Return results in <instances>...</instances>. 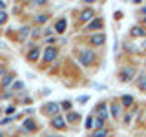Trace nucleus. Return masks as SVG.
I'll return each mask as SVG.
<instances>
[{"label":"nucleus","mask_w":146,"mask_h":137,"mask_svg":"<svg viewBox=\"0 0 146 137\" xmlns=\"http://www.w3.org/2000/svg\"><path fill=\"white\" fill-rule=\"evenodd\" d=\"M84 2H88V4H90V2H91V4H93V2H95V0H84Z\"/></svg>","instance_id":"obj_29"},{"label":"nucleus","mask_w":146,"mask_h":137,"mask_svg":"<svg viewBox=\"0 0 146 137\" xmlns=\"http://www.w3.org/2000/svg\"><path fill=\"white\" fill-rule=\"evenodd\" d=\"M49 137H57V135H49Z\"/></svg>","instance_id":"obj_33"},{"label":"nucleus","mask_w":146,"mask_h":137,"mask_svg":"<svg viewBox=\"0 0 146 137\" xmlns=\"http://www.w3.org/2000/svg\"><path fill=\"white\" fill-rule=\"evenodd\" d=\"M4 7H6V4H4L2 0H0V9H2V11H4Z\"/></svg>","instance_id":"obj_27"},{"label":"nucleus","mask_w":146,"mask_h":137,"mask_svg":"<svg viewBox=\"0 0 146 137\" xmlns=\"http://www.w3.org/2000/svg\"><path fill=\"white\" fill-rule=\"evenodd\" d=\"M91 18H93V11H91V9H84V11L80 13V20L82 22H88Z\"/></svg>","instance_id":"obj_7"},{"label":"nucleus","mask_w":146,"mask_h":137,"mask_svg":"<svg viewBox=\"0 0 146 137\" xmlns=\"http://www.w3.org/2000/svg\"><path fill=\"white\" fill-rule=\"evenodd\" d=\"M11 82H15V75H13V73H9V75L4 77L2 86H4V88H9V86H11Z\"/></svg>","instance_id":"obj_8"},{"label":"nucleus","mask_w":146,"mask_h":137,"mask_svg":"<svg viewBox=\"0 0 146 137\" xmlns=\"http://www.w3.org/2000/svg\"><path fill=\"white\" fill-rule=\"evenodd\" d=\"M131 35H133V37H144L146 29H144V27H133V29H131Z\"/></svg>","instance_id":"obj_13"},{"label":"nucleus","mask_w":146,"mask_h":137,"mask_svg":"<svg viewBox=\"0 0 146 137\" xmlns=\"http://www.w3.org/2000/svg\"><path fill=\"white\" fill-rule=\"evenodd\" d=\"M137 82H139V88H141V90H146V73H143V75L139 77V80H137Z\"/></svg>","instance_id":"obj_17"},{"label":"nucleus","mask_w":146,"mask_h":137,"mask_svg":"<svg viewBox=\"0 0 146 137\" xmlns=\"http://www.w3.org/2000/svg\"><path fill=\"white\" fill-rule=\"evenodd\" d=\"M51 126H53V128H58V130H62V128H66V121H64L62 117H53Z\"/></svg>","instance_id":"obj_5"},{"label":"nucleus","mask_w":146,"mask_h":137,"mask_svg":"<svg viewBox=\"0 0 146 137\" xmlns=\"http://www.w3.org/2000/svg\"><path fill=\"white\" fill-rule=\"evenodd\" d=\"M35 4H38V6H42V4H46V0H35Z\"/></svg>","instance_id":"obj_26"},{"label":"nucleus","mask_w":146,"mask_h":137,"mask_svg":"<svg viewBox=\"0 0 146 137\" xmlns=\"http://www.w3.org/2000/svg\"><path fill=\"white\" fill-rule=\"evenodd\" d=\"M106 135H108L106 128H102V130H97V132H93V134H91V137H106Z\"/></svg>","instance_id":"obj_19"},{"label":"nucleus","mask_w":146,"mask_h":137,"mask_svg":"<svg viewBox=\"0 0 146 137\" xmlns=\"http://www.w3.org/2000/svg\"><path fill=\"white\" fill-rule=\"evenodd\" d=\"M4 71H6V70H4V66H0V75H2Z\"/></svg>","instance_id":"obj_28"},{"label":"nucleus","mask_w":146,"mask_h":137,"mask_svg":"<svg viewBox=\"0 0 146 137\" xmlns=\"http://www.w3.org/2000/svg\"><path fill=\"white\" fill-rule=\"evenodd\" d=\"M13 84H15V86H13V91H18V90H22V88H24V84H22L20 80H18V82H13Z\"/></svg>","instance_id":"obj_21"},{"label":"nucleus","mask_w":146,"mask_h":137,"mask_svg":"<svg viewBox=\"0 0 146 137\" xmlns=\"http://www.w3.org/2000/svg\"><path fill=\"white\" fill-rule=\"evenodd\" d=\"M122 104H124V106H131V104H133V97H131V95H124V97H122Z\"/></svg>","instance_id":"obj_18"},{"label":"nucleus","mask_w":146,"mask_h":137,"mask_svg":"<svg viewBox=\"0 0 146 137\" xmlns=\"http://www.w3.org/2000/svg\"><path fill=\"white\" fill-rule=\"evenodd\" d=\"M29 33H31V29H29L27 26H24L20 31H18V40H20V42H24V40L27 39V35H29Z\"/></svg>","instance_id":"obj_6"},{"label":"nucleus","mask_w":146,"mask_h":137,"mask_svg":"<svg viewBox=\"0 0 146 137\" xmlns=\"http://www.w3.org/2000/svg\"><path fill=\"white\" fill-rule=\"evenodd\" d=\"M104 40H106V39H104V35H93V37H91V42H93L95 46H100Z\"/></svg>","instance_id":"obj_11"},{"label":"nucleus","mask_w":146,"mask_h":137,"mask_svg":"<svg viewBox=\"0 0 146 137\" xmlns=\"http://www.w3.org/2000/svg\"><path fill=\"white\" fill-rule=\"evenodd\" d=\"M93 126L97 128V130H102V128H104V122H102V119H93Z\"/></svg>","instance_id":"obj_20"},{"label":"nucleus","mask_w":146,"mask_h":137,"mask_svg":"<svg viewBox=\"0 0 146 137\" xmlns=\"http://www.w3.org/2000/svg\"><path fill=\"white\" fill-rule=\"evenodd\" d=\"M27 59H29V61H36V59H38V48H33L29 51V55H27Z\"/></svg>","instance_id":"obj_14"},{"label":"nucleus","mask_w":146,"mask_h":137,"mask_svg":"<svg viewBox=\"0 0 146 137\" xmlns=\"http://www.w3.org/2000/svg\"><path fill=\"white\" fill-rule=\"evenodd\" d=\"M143 13H144V15H146V7H143Z\"/></svg>","instance_id":"obj_30"},{"label":"nucleus","mask_w":146,"mask_h":137,"mask_svg":"<svg viewBox=\"0 0 146 137\" xmlns=\"http://www.w3.org/2000/svg\"><path fill=\"white\" fill-rule=\"evenodd\" d=\"M111 115L113 117H119V115H121V104H119V102H113L111 104Z\"/></svg>","instance_id":"obj_12"},{"label":"nucleus","mask_w":146,"mask_h":137,"mask_svg":"<svg viewBox=\"0 0 146 137\" xmlns=\"http://www.w3.org/2000/svg\"><path fill=\"white\" fill-rule=\"evenodd\" d=\"M79 61L84 64V66H90V64L93 62V53H91V51H82L79 55Z\"/></svg>","instance_id":"obj_1"},{"label":"nucleus","mask_w":146,"mask_h":137,"mask_svg":"<svg viewBox=\"0 0 146 137\" xmlns=\"http://www.w3.org/2000/svg\"><path fill=\"white\" fill-rule=\"evenodd\" d=\"M133 2H135V4H139V2H141V0H133Z\"/></svg>","instance_id":"obj_31"},{"label":"nucleus","mask_w":146,"mask_h":137,"mask_svg":"<svg viewBox=\"0 0 146 137\" xmlns=\"http://www.w3.org/2000/svg\"><path fill=\"white\" fill-rule=\"evenodd\" d=\"M24 130H26V132H31V130H35V124H33V121H31V119H27V121H24Z\"/></svg>","instance_id":"obj_16"},{"label":"nucleus","mask_w":146,"mask_h":137,"mask_svg":"<svg viewBox=\"0 0 146 137\" xmlns=\"http://www.w3.org/2000/svg\"><path fill=\"white\" fill-rule=\"evenodd\" d=\"M86 128H90V130L93 128V119H91V117H88V119H86Z\"/></svg>","instance_id":"obj_23"},{"label":"nucleus","mask_w":146,"mask_h":137,"mask_svg":"<svg viewBox=\"0 0 146 137\" xmlns=\"http://www.w3.org/2000/svg\"><path fill=\"white\" fill-rule=\"evenodd\" d=\"M6 18H7L6 11H0V24H4V22H6Z\"/></svg>","instance_id":"obj_24"},{"label":"nucleus","mask_w":146,"mask_h":137,"mask_svg":"<svg viewBox=\"0 0 146 137\" xmlns=\"http://www.w3.org/2000/svg\"><path fill=\"white\" fill-rule=\"evenodd\" d=\"M55 57H57V49H55L53 46L46 48V51H44V61H46V62H51Z\"/></svg>","instance_id":"obj_2"},{"label":"nucleus","mask_w":146,"mask_h":137,"mask_svg":"<svg viewBox=\"0 0 146 137\" xmlns=\"http://www.w3.org/2000/svg\"><path fill=\"white\" fill-rule=\"evenodd\" d=\"M133 75H135V70H133V68H124V70L121 71V80H130Z\"/></svg>","instance_id":"obj_3"},{"label":"nucleus","mask_w":146,"mask_h":137,"mask_svg":"<svg viewBox=\"0 0 146 137\" xmlns=\"http://www.w3.org/2000/svg\"><path fill=\"white\" fill-rule=\"evenodd\" d=\"M97 112H99V115H100V119H104V117H106L108 115V108H106V104H99V106H97Z\"/></svg>","instance_id":"obj_10"},{"label":"nucleus","mask_w":146,"mask_h":137,"mask_svg":"<svg viewBox=\"0 0 146 137\" xmlns=\"http://www.w3.org/2000/svg\"><path fill=\"white\" fill-rule=\"evenodd\" d=\"M44 110L49 113V115H55V113H58V104L57 102H48L44 106Z\"/></svg>","instance_id":"obj_4"},{"label":"nucleus","mask_w":146,"mask_h":137,"mask_svg":"<svg viewBox=\"0 0 146 137\" xmlns=\"http://www.w3.org/2000/svg\"><path fill=\"white\" fill-rule=\"evenodd\" d=\"M68 121H79V113H77V115H75V113H73V112H70V115H68Z\"/></svg>","instance_id":"obj_22"},{"label":"nucleus","mask_w":146,"mask_h":137,"mask_svg":"<svg viewBox=\"0 0 146 137\" xmlns=\"http://www.w3.org/2000/svg\"><path fill=\"white\" fill-rule=\"evenodd\" d=\"M55 29H57V31H60V33H62V31L66 29V20H64V18H60V20H57V27H55Z\"/></svg>","instance_id":"obj_15"},{"label":"nucleus","mask_w":146,"mask_h":137,"mask_svg":"<svg viewBox=\"0 0 146 137\" xmlns=\"http://www.w3.org/2000/svg\"><path fill=\"white\" fill-rule=\"evenodd\" d=\"M48 20V17L46 15H40V17H36V22H46Z\"/></svg>","instance_id":"obj_25"},{"label":"nucleus","mask_w":146,"mask_h":137,"mask_svg":"<svg viewBox=\"0 0 146 137\" xmlns=\"http://www.w3.org/2000/svg\"><path fill=\"white\" fill-rule=\"evenodd\" d=\"M0 137H4V134H2V132H0Z\"/></svg>","instance_id":"obj_32"},{"label":"nucleus","mask_w":146,"mask_h":137,"mask_svg":"<svg viewBox=\"0 0 146 137\" xmlns=\"http://www.w3.org/2000/svg\"><path fill=\"white\" fill-rule=\"evenodd\" d=\"M90 29H100V27H102V20H100V18H95V20H91L90 22Z\"/></svg>","instance_id":"obj_9"}]
</instances>
